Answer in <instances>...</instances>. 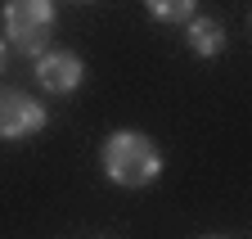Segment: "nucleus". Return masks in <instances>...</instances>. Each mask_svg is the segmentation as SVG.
<instances>
[{
	"instance_id": "nucleus-5",
	"label": "nucleus",
	"mask_w": 252,
	"mask_h": 239,
	"mask_svg": "<svg viewBox=\"0 0 252 239\" xmlns=\"http://www.w3.org/2000/svg\"><path fill=\"white\" fill-rule=\"evenodd\" d=\"M185 41H189V50H194V54L212 59V54H220V50H225V27H220L216 18L194 14V18L185 23Z\"/></svg>"
},
{
	"instance_id": "nucleus-3",
	"label": "nucleus",
	"mask_w": 252,
	"mask_h": 239,
	"mask_svg": "<svg viewBox=\"0 0 252 239\" xmlns=\"http://www.w3.org/2000/svg\"><path fill=\"white\" fill-rule=\"evenodd\" d=\"M45 131V104L18 86H0V140H32Z\"/></svg>"
},
{
	"instance_id": "nucleus-6",
	"label": "nucleus",
	"mask_w": 252,
	"mask_h": 239,
	"mask_svg": "<svg viewBox=\"0 0 252 239\" xmlns=\"http://www.w3.org/2000/svg\"><path fill=\"white\" fill-rule=\"evenodd\" d=\"M144 9L158 23H189L198 14V0H144Z\"/></svg>"
},
{
	"instance_id": "nucleus-9",
	"label": "nucleus",
	"mask_w": 252,
	"mask_h": 239,
	"mask_svg": "<svg viewBox=\"0 0 252 239\" xmlns=\"http://www.w3.org/2000/svg\"><path fill=\"white\" fill-rule=\"evenodd\" d=\"M212 239H216V235H212Z\"/></svg>"
},
{
	"instance_id": "nucleus-4",
	"label": "nucleus",
	"mask_w": 252,
	"mask_h": 239,
	"mask_svg": "<svg viewBox=\"0 0 252 239\" xmlns=\"http://www.w3.org/2000/svg\"><path fill=\"white\" fill-rule=\"evenodd\" d=\"M36 81L45 95H72L86 81V64L72 50H45V54H36Z\"/></svg>"
},
{
	"instance_id": "nucleus-1",
	"label": "nucleus",
	"mask_w": 252,
	"mask_h": 239,
	"mask_svg": "<svg viewBox=\"0 0 252 239\" xmlns=\"http://www.w3.org/2000/svg\"><path fill=\"white\" fill-rule=\"evenodd\" d=\"M99 163H104L108 181H117L126 190H144L162 176V154L144 131H113L99 149Z\"/></svg>"
},
{
	"instance_id": "nucleus-8",
	"label": "nucleus",
	"mask_w": 252,
	"mask_h": 239,
	"mask_svg": "<svg viewBox=\"0 0 252 239\" xmlns=\"http://www.w3.org/2000/svg\"><path fill=\"white\" fill-rule=\"evenodd\" d=\"M72 5H86V0H72Z\"/></svg>"
},
{
	"instance_id": "nucleus-7",
	"label": "nucleus",
	"mask_w": 252,
	"mask_h": 239,
	"mask_svg": "<svg viewBox=\"0 0 252 239\" xmlns=\"http://www.w3.org/2000/svg\"><path fill=\"white\" fill-rule=\"evenodd\" d=\"M5 64H9V50H5V41H0V72H5Z\"/></svg>"
},
{
	"instance_id": "nucleus-2",
	"label": "nucleus",
	"mask_w": 252,
	"mask_h": 239,
	"mask_svg": "<svg viewBox=\"0 0 252 239\" xmlns=\"http://www.w3.org/2000/svg\"><path fill=\"white\" fill-rule=\"evenodd\" d=\"M54 18H59L54 14V0H5V36L27 59H36V54L50 50Z\"/></svg>"
}]
</instances>
